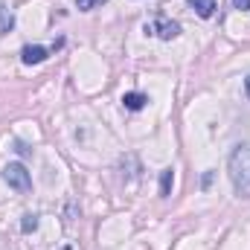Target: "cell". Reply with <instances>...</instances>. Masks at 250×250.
Here are the masks:
<instances>
[{"instance_id": "6da1fadb", "label": "cell", "mask_w": 250, "mask_h": 250, "mask_svg": "<svg viewBox=\"0 0 250 250\" xmlns=\"http://www.w3.org/2000/svg\"><path fill=\"white\" fill-rule=\"evenodd\" d=\"M227 175L239 198H250V143H239L227 157Z\"/></svg>"}, {"instance_id": "7a4b0ae2", "label": "cell", "mask_w": 250, "mask_h": 250, "mask_svg": "<svg viewBox=\"0 0 250 250\" xmlns=\"http://www.w3.org/2000/svg\"><path fill=\"white\" fill-rule=\"evenodd\" d=\"M3 181L15 189V192H29L32 189V178H29V172H26L23 163H9L3 169Z\"/></svg>"}, {"instance_id": "3957f363", "label": "cell", "mask_w": 250, "mask_h": 250, "mask_svg": "<svg viewBox=\"0 0 250 250\" xmlns=\"http://www.w3.org/2000/svg\"><path fill=\"white\" fill-rule=\"evenodd\" d=\"M146 35H157L163 41H172V38L181 35V23L178 21H169L166 15H157L151 23H146Z\"/></svg>"}, {"instance_id": "277c9868", "label": "cell", "mask_w": 250, "mask_h": 250, "mask_svg": "<svg viewBox=\"0 0 250 250\" xmlns=\"http://www.w3.org/2000/svg\"><path fill=\"white\" fill-rule=\"evenodd\" d=\"M47 56H50V50L47 47H32V44H26L23 50H21V62L23 64H41V62H47Z\"/></svg>"}, {"instance_id": "5b68a950", "label": "cell", "mask_w": 250, "mask_h": 250, "mask_svg": "<svg viewBox=\"0 0 250 250\" xmlns=\"http://www.w3.org/2000/svg\"><path fill=\"white\" fill-rule=\"evenodd\" d=\"M189 9L198 15V18H212L215 15V0H189Z\"/></svg>"}, {"instance_id": "8992f818", "label": "cell", "mask_w": 250, "mask_h": 250, "mask_svg": "<svg viewBox=\"0 0 250 250\" xmlns=\"http://www.w3.org/2000/svg\"><path fill=\"white\" fill-rule=\"evenodd\" d=\"M146 102H148V96H146V93H137V90L123 96V105L128 108V111H143V108H146Z\"/></svg>"}, {"instance_id": "52a82bcc", "label": "cell", "mask_w": 250, "mask_h": 250, "mask_svg": "<svg viewBox=\"0 0 250 250\" xmlns=\"http://www.w3.org/2000/svg\"><path fill=\"white\" fill-rule=\"evenodd\" d=\"M172 184H175V169H163L160 172V198L172 195Z\"/></svg>"}, {"instance_id": "ba28073f", "label": "cell", "mask_w": 250, "mask_h": 250, "mask_svg": "<svg viewBox=\"0 0 250 250\" xmlns=\"http://www.w3.org/2000/svg\"><path fill=\"white\" fill-rule=\"evenodd\" d=\"M35 230H38V215L26 212V215H23V221H21V233H35Z\"/></svg>"}, {"instance_id": "9c48e42d", "label": "cell", "mask_w": 250, "mask_h": 250, "mask_svg": "<svg viewBox=\"0 0 250 250\" xmlns=\"http://www.w3.org/2000/svg\"><path fill=\"white\" fill-rule=\"evenodd\" d=\"M12 26H15V21H12L9 9H6V6H0V32H12Z\"/></svg>"}, {"instance_id": "30bf717a", "label": "cell", "mask_w": 250, "mask_h": 250, "mask_svg": "<svg viewBox=\"0 0 250 250\" xmlns=\"http://www.w3.org/2000/svg\"><path fill=\"white\" fill-rule=\"evenodd\" d=\"M102 3H108V0H76L79 12H90V9H99Z\"/></svg>"}, {"instance_id": "8fae6325", "label": "cell", "mask_w": 250, "mask_h": 250, "mask_svg": "<svg viewBox=\"0 0 250 250\" xmlns=\"http://www.w3.org/2000/svg\"><path fill=\"white\" fill-rule=\"evenodd\" d=\"M212 178H215L212 172H204V178H201V187L207 189V187H209V184H212Z\"/></svg>"}, {"instance_id": "7c38bea8", "label": "cell", "mask_w": 250, "mask_h": 250, "mask_svg": "<svg viewBox=\"0 0 250 250\" xmlns=\"http://www.w3.org/2000/svg\"><path fill=\"white\" fill-rule=\"evenodd\" d=\"M233 9H250V0H233Z\"/></svg>"}, {"instance_id": "4fadbf2b", "label": "cell", "mask_w": 250, "mask_h": 250, "mask_svg": "<svg viewBox=\"0 0 250 250\" xmlns=\"http://www.w3.org/2000/svg\"><path fill=\"white\" fill-rule=\"evenodd\" d=\"M245 93H248V96H250V76H248V79H245Z\"/></svg>"}]
</instances>
